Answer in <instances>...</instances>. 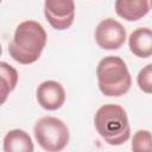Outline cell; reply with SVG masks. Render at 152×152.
<instances>
[{"label": "cell", "mask_w": 152, "mask_h": 152, "mask_svg": "<svg viewBox=\"0 0 152 152\" xmlns=\"http://www.w3.org/2000/svg\"><path fill=\"white\" fill-rule=\"evenodd\" d=\"M46 44L44 27L34 20L20 23L8 44L10 56L20 64H32L38 61Z\"/></svg>", "instance_id": "obj_1"}, {"label": "cell", "mask_w": 152, "mask_h": 152, "mask_svg": "<svg viewBox=\"0 0 152 152\" xmlns=\"http://www.w3.org/2000/svg\"><path fill=\"white\" fill-rule=\"evenodd\" d=\"M94 124L101 138L112 146L122 145L129 139L131 128L125 109L114 103L103 104L94 116Z\"/></svg>", "instance_id": "obj_2"}, {"label": "cell", "mask_w": 152, "mask_h": 152, "mask_svg": "<svg viewBox=\"0 0 152 152\" xmlns=\"http://www.w3.org/2000/svg\"><path fill=\"white\" fill-rule=\"evenodd\" d=\"M97 83L101 93L106 96H121L126 94L132 78L126 63L118 56H107L102 58L96 68Z\"/></svg>", "instance_id": "obj_3"}, {"label": "cell", "mask_w": 152, "mask_h": 152, "mask_svg": "<svg viewBox=\"0 0 152 152\" xmlns=\"http://www.w3.org/2000/svg\"><path fill=\"white\" fill-rule=\"evenodd\" d=\"M34 138L39 146L48 152L62 151L69 142V129L58 118L43 116L33 128Z\"/></svg>", "instance_id": "obj_4"}, {"label": "cell", "mask_w": 152, "mask_h": 152, "mask_svg": "<svg viewBox=\"0 0 152 152\" xmlns=\"http://www.w3.org/2000/svg\"><path fill=\"white\" fill-rule=\"evenodd\" d=\"M44 15L53 28H69L75 19L74 0H45Z\"/></svg>", "instance_id": "obj_5"}, {"label": "cell", "mask_w": 152, "mask_h": 152, "mask_svg": "<svg viewBox=\"0 0 152 152\" xmlns=\"http://www.w3.org/2000/svg\"><path fill=\"white\" fill-rule=\"evenodd\" d=\"M95 40L103 50L120 49L126 40V30L119 21L107 18L96 26Z\"/></svg>", "instance_id": "obj_6"}, {"label": "cell", "mask_w": 152, "mask_h": 152, "mask_svg": "<svg viewBox=\"0 0 152 152\" xmlns=\"http://www.w3.org/2000/svg\"><path fill=\"white\" fill-rule=\"evenodd\" d=\"M37 101L44 109H59L65 102V90L63 86L56 81H45L37 88Z\"/></svg>", "instance_id": "obj_7"}, {"label": "cell", "mask_w": 152, "mask_h": 152, "mask_svg": "<svg viewBox=\"0 0 152 152\" xmlns=\"http://www.w3.org/2000/svg\"><path fill=\"white\" fill-rule=\"evenodd\" d=\"M151 10L152 0H115L116 14L127 21H137Z\"/></svg>", "instance_id": "obj_8"}, {"label": "cell", "mask_w": 152, "mask_h": 152, "mask_svg": "<svg viewBox=\"0 0 152 152\" xmlns=\"http://www.w3.org/2000/svg\"><path fill=\"white\" fill-rule=\"evenodd\" d=\"M128 46L137 57L147 58L152 56V30L148 27L134 30L128 38Z\"/></svg>", "instance_id": "obj_9"}, {"label": "cell", "mask_w": 152, "mask_h": 152, "mask_svg": "<svg viewBox=\"0 0 152 152\" xmlns=\"http://www.w3.org/2000/svg\"><path fill=\"white\" fill-rule=\"evenodd\" d=\"M33 150L31 137L23 129H11L4 138L5 152H32Z\"/></svg>", "instance_id": "obj_10"}, {"label": "cell", "mask_w": 152, "mask_h": 152, "mask_svg": "<svg viewBox=\"0 0 152 152\" xmlns=\"http://www.w3.org/2000/svg\"><path fill=\"white\" fill-rule=\"evenodd\" d=\"M0 72H1V103L6 101L7 95L14 90L18 82V72L10 64L1 62L0 63Z\"/></svg>", "instance_id": "obj_11"}, {"label": "cell", "mask_w": 152, "mask_h": 152, "mask_svg": "<svg viewBox=\"0 0 152 152\" xmlns=\"http://www.w3.org/2000/svg\"><path fill=\"white\" fill-rule=\"evenodd\" d=\"M132 150L134 152H152V133L146 129H139L132 139Z\"/></svg>", "instance_id": "obj_12"}, {"label": "cell", "mask_w": 152, "mask_h": 152, "mask_svg": "<svg viewBox=\"0 0 152 152\" xmlns=\"http://www.w3.org/2000/svg\"><path fill=\"white\" fill-rule=\"evenodd\" d=\"M137 83L144 93L152 94V63L147 64L139 71Z\"/></svg>", "instance_id": "obj_13"}]
</instances>
